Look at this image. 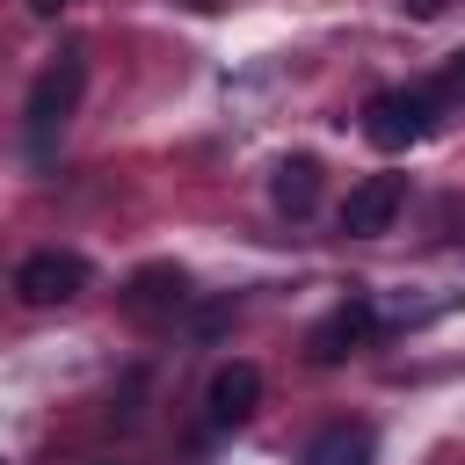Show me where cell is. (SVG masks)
<instances>
[{
  "instance_id": "obj_11",
  "label": "cell",
  "mask_w": 465,
  "mask_h": 465,
  "mask_svg": "<svg viewBox=\"0 0 465 465\" xmlns=\"http://www.w3.org/2000/svg\"><path fill=\"white\" fill-rule=\"evenodd\" d=\"M400 7H407V15H414V22H436V15H443V7H450V0H400Z\"/></svg>"
},
{
  "instance_id": "obj_2",
  "label": "cell",
  "mask_w": 465,
  "mask_h": 465,
  "mask_svg": "<svg viewBox=\"0 0 465 465\" xmlns=\"http://www.w3.org/2000/svg\"><path fill=\"white\" fill-rule=\"evenodd\" d=\"M436 109H443L436 87H378L363 102V138L378 153H407V145H421L436 131Z\"/></svg>"
},
{
  "instance_id": "obj_1",
  "label": "cell",
  "mask_w": 465,
  "mask_h": 465,
  "mask_svg": "<svg viewBox=\"0 0 465 465\" xmlns=\"http://www.w3.org/2000/svg\"><path fill=\"white\" fill-rule=\"evenodd\" d=\"M80 87H87V51L80 44H65L36 80H29V102H22V138H29V153L44 160L51 145H58V131L73 124V109H80Z\"/></svg>"
},
{
  "instance_id": "obj_6",
  "label": "cell",
  "mask_w": 465,
  "mask_h": 465,
  "mask_svg": "<svg viewBox=\"0 0 465 465\" xmlns=\"http://www.w3.org/2000/svg\"><path fill=\"white\" fill-rule=\"evenodd\" d=\"M182 305H189V276H182L174 262H145V269L124 283V312L145 320V327H153V320H174Z\"/></svg>"
},
{
  "instance_id": "obj_8",
  "label": "cell",
  "mask_w": 465,
  "mask_h": 465,
  "mask_svg": "<svg viewBox=\"0 0 465 465\" xmlns=\"http://www.w3.org/2000/svg\"><path fill=\"white\" fill-rule=\"evenodd\" d=\"M269 196H276V211H283V218H305V211L320 203V160H312V153H291V160H276V174H269Z\"/></svg>"
},
{
  "instance_id": "obj_5",
  "label": "cell",
  "mask_w": 465,
  "mask_h": 465,
  "mask_svg": "<svg viewBox=\"0 0 465 465\" xmlns=\"http://www.w3.org/2000/svg\"><path fill=\"white\" fill-rule=\"evenodd\" d=\"M371 334H378V305H371V298H341V305L312 327L305 356H312V363H341V356H356Z\"/></svg>"
},
{
  "instance_id": "obj_12",
  "label": "cell",
  "mask_w": 465,
  "mask_h": 465,
  "mask_svg": "<svg viewBox=\"0 0 465 465\" xmlns=\"http://www.w3.org/2000/svg\"><path fill=\"white\" fill-rule=\"evenodd\" d=\"M29 7H36V15H58V7H65V0H29Z\"/></svg>"
},
{
  "instance_id": "obj_3",
  "label": "cell",
  "mask_w": 465,
  "mask_h": 465,
  "mask_svg": "<svg viewBox=\"0 0 465 465\" xmlns=\"http://www.w3.org/2000/svg\"><path fill=\"white\" fill-rule=\"evenodd\" d=\"M87 291V262L73 254V247H36V254H22V269H15V298L22 305H65V298H80Z\"/></svg>"
},
{
  "instance_id": "obj_7",
  "label": "cell",
  "mask_w": 465,
  "mask_h": 465,
  "mask_svg": "<svg viewBox=\"0 0 465 465\" xmlns=\"http://www.w3.org/2000/svg\"><path fill=\"white\" fill-rule=\"evenodd\" d=\"M203 407H211L218 429H240V421L262 407V371H254V363H218L211 385H203Z\"/></svg>"
},
{
  "instance_id": "obj_10",
  "label": "cell",
  "mask_w": 465,
  "mask_h": 465,
  "mask_svg": "<svg viewBox=\"0 0 465 465\" xmlns=\"http://www.w3.org/2000/svg\"><path fill=\"white\" fill-rule=\"evenodd\" d=\"M436 102H465V51L443 58V73H436Z\"/></svg>"
},
{
  "instance_id": "obj_4",
  "label": "cell",
  "mask_w": 465,
  "mask_h": 465,
  "mask_svg": "<svg viewBox=\"0 0 465 465\" xmlns=\"http://www.w3.org/2000/svg\"><path fill=\"white\" fill-rule=\"evenodd\" d=\"M400 211H407V174H363L341 196V232L349 240H378V232H392Z\"/></svg>"
},
{
  "instance_id": "obj_9",
  "label": "cell",
  "mask_w": 465,
  "mask_h": 465,
  "mask_svg": "<svg viewBox=\"0 0 465 465\" xmlns=\"http://www.w3.org/2000/svg\"><path fill=\"white\" fill-rule=\"evenodd\" d=\"M305 465H371V429L363 421H327L305 443Z\"/></svg>"
}]
</instances>
